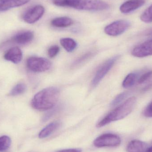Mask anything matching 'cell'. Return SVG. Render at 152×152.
<instances>
[{"instance_id":"5b68a950","label":"cell","mask_w":152,"mask_h":152,"mask_svg":"<svg viewBox=\"0 0 152 152\" xmlns=\"http://www.w3.org/2000/svg\"><path fill=\"white\" fill-rule=\"evenodd\" d=\"M121 143V139L118 136L112 134H105L98 137L94 141V145L97 148L104 147H115Z\"/></svg>"},{"instance_id":"9c48e42d","label":"cell","mask_w":152,"mask_h":152,"mask_svg":"<svg viewBox=\"0 0 152 152\" xmlns=\"http://www.w3.org/2000/svg\"><path fill=\"white\" fill-rule=\"evenodd\" d=\"M134 57L142 58L152 55V39L135 47L132 51Z\"/></svg>"},{"instance_id":"e0dca14e","label":"cell","mask_w":152,"mask_h":152,"mask_svg":"<svg viewBox=\"0 0 152 152\" xmlns=\"http://www.w3.org/2000/svg\"><path fill=\"white\" fill-rule=\"evenodd\" d=\"M60 43L63 48L68 52L73 51L77 46L75 41L70 38H62L61 39Z\"/></svg>"},{"instance_id":"7402d4cb","label":"cell","mask_w":152,"mask_h":152,"mask_svg":"<svg viewBox=\"0 0 152 152\" xmlns=\"http://www.w3.org/2000/svg\"><path fill=\"white\" fill-rule=\"evenodd\" d=\"M94 53L92 52H88L80 56L73 63L72 66L77 67L79 66V65H81L82 63L86 62L88 60L92 58L94 56Z\"/></svg>"},{"instance_id":"8fae6325","label":"cell","mask_w":152,"mask_h":152,"mask_svg":"<svg viewBox=\"0 0 152 152\" xmlns=\"http://www.w3.org/2000/svg\"><path fill=\"white\" fill-rule=\"evenodd\" d=\"M22 52L21 50L17 47H12L7 51L4 54V58L8 61L14 64H18L22 60Z\"/></svg>"},{"instance_id":"30bf717a","label":"cell","mask_w":152,"mask_h":152,"mask_svg":"<svg viewBox=\"0 0 152 152\" xmlns=\"http://www.w3.org/2000/svg\"><path fill=\"white\" fill-rule=\"evenodd\" d=\"M145 0H128L121 5L120 10L122 13H129L142 6Z\"/></svg>"},{"instance_id":"9a60e30c","label":"cell","mask_w":152,"mask_h":152,"mask_svg":"<svg viewBox=\"0 0 152 152\" xmlns=\"http://www.w3.org/2000/svg\"><path fill=\"white\" fill-rule=\"evenodd\" d=\"M51 24L55 27L66 28L71 26L73 24V20L68 17H59L53 19Z\"/></svg>"},{"instance_id":"52a82bcc","label":"cell","mask_w":152,"mask_h":152,"mask_svg":"<svg viewBox=\"0 0 152 152\" xmlns=\"http://www.w3.org/2000/svg\"><path fill=\"white\" fill-rule=\"evenodd\" d=\"M130 26V22L127 20H117L106 26L104 28V32L111 36H118L124 33Z\"/></svg>"},{"instance_id":"3957f363","label":"cell","mask_w":152,"mask_h":152,"mask_svg":"<svg viewBox=\"0 0 152 152\" xmlns=\"http://www.w3.org/2000/svg\"><path fill=\"white\" fill-rule=\"evenodd\" d=\"M136 98L134 96L129 97L122 104L113 110L100 121L96 126L102 127L113 121L122 119L129 115L134 110L136 104Z\"/></svg>"},{"instance_id":"603a6c76","label":"cell","mask_w":152,"mask_h":152,"mask_svg":"<svg viewBox=\"0 0 152 152\" xmlns=\"http://www.w3.org/2000/svg\"><path fill=\"white\" fill-rule=\"evenodd\" d=\"M129 94V92H125L118 95L112 102L110 106L111 107L118 106L126 98L127 96H128Z\"/></svg>"},{"instance_id":"44dd1931","label":"cell","mask_w":152,"mask_h":152,"mask_svg":"<svg viewBox=\"0 0 152 152\" xmlns=\"http://www.w3.org/2000/svg\"><path fill=\"white\" fill-rule=\"evenodd\" d=\"M11 143L10 138L7 136L0 137V152L4 151L10 147Z\"/></svg>"},{"instance_id":"7a4b0ae2","label":"cell","mask_w":152,"mask_h":152,"mask_svg":"<svg viewBox=\"0 0 152 152\" xmlns=\"http://www.w3.org/2000/svg\"><path fill=\"white\" fill-rule=\"evenodd\" d=\"M53 3L58 6L82 10L101 11L109 7L107 3L102 0H53Z\"/></svg>"},{"instance_id":"5bb4252c","label":"cell","mask_w":152,"mask_h":152,"mask_svg":"<svg viewBox=\"0 0 152 152\" xmlns=\"http://www.w3.org/2000/svg\"><path fill=\"white\" fill-rule=\"evenodd\" d=\"M149 147L146 143L139 140H133L129 144L127 152H149Z\"/></svg>"},{"instance_id":"4316f807","label":"cell","mask_w":152,"mask_h":152,"mask_svg":"<svg viewBox=\"0 0 152 152\" xmlns=\"http://www.w3.org/2000/svg\"><path fill=\"white\" fill-rule=\"evenodd\" d=\"M57 152H82V150L80 149H70L61 150Z\"/></svg>"},{"instance_id":"cb8c5ba5","label":"cell","mask_w":152,"mask_h":152,"mask_svg":"<svg viewBox=\"0 0 152 152\" xmlns=\"http://www.w3.org/2000/svg\"><path fill=\"white\" fill-rule=\"evenodd\" d=\"M152 77V70H151L143 74L137 80V82L139 84H142L151 79Z\"/></svg>"},{"instance_id":"484cf974","label":"cell","mask_w":152,"mask_h":152,"mask_svg":"<svg viewBox=\"0 0 152 152\" xmlns=\"http://www.w3.org/2000/svg\"><path fill=\"white\" fill-rule=\"evenodd\" d=\"M144 115L147 118H152V101L145 108Z\"/></svg>"},{"instance_id":"7c38bea8","label":"cell","mask_w":152,"mask_h":152,"mask_svg":"<svg viewBox=\"0 0 152 152\" xmlns=\"http://www.w3.org/2000/svg\"><path fill=\"white\" fill-rule=\"evenodd\" d=\"M34 38V34L30 31H24L17 34L12 38V41L18 45H26L30 43Z\"/></svg>"},{"instance_id":"f1b7e54d","label":"cell","mask_w":152,"mask_h":152,"mask_svg":"<svg viewBox=\"0 0 152 152\" xmlns=\"http://www.w3.org/2000/svg\"><path fill=\"white\" fill-rule=\"evenodd\" d=\"M149 152H152V146L151 147L149 148Z\"/></svg>"},{"instance_id":"ac0fdd59","label":"cell","mask_w":152,"mask_h":152,"mask_svg":"<svg viewBox=\"0 0 152 152\" xmlns=\"http://www.w3.org/2000/svg\"><path fill=\"white\" fill-rule=\"evenodd\" d=\"M137 75L134 73L129 74L125 78L122 83V86L125 88H129L134 85L137 78Z\"/></svg>"},{"instance_id":"ba28073f","label":"cell","mask_w":152,"mask_h":152,"mask_svg":"<svg viewBox=\"0 0 152 152\" xmlns=\"http://www.w3.org/2000/svg\"><path fill=\"white\" fill-rule=\"evenodd\" d=\"M45 13V8L41 5H37L28 9L23 16L24 21L28 24H34L38 21Z\"/></svg>"},{"instance_id":"d4e9b609","label":"cell","mask_w":152,"mask_h":152,"mask_svg":"<svg viewBox=\"0 0 152 152\" xmlns=\"http://www.w3.org/2000/svg\"><path fill=\"white\" fill-rule=\"evenodd\" d=\"M60 48L57 45H53L50 47L48 50V53L49 57L51 58H53L58 55L59 52Z\"/></svg>"},{"instance_id":"83f0119b","label":"cell","mask_w":152,"mask_h":152,"mask_svg":"<svg viewBox=\"0 0 152 152\" xmlns=\"http://www.w3.org/2000/svg\"><path fill=\"white\" fill-rule=\"evenodd\" d=\"M145 35L148 37L152 38V28L148 29L145 32Z\"/></svg>"},{"instance_id":"6da1fadb","label":"cell","mask_w":152,"mask_h":152,"mask_svg":"<svg viewBox=\"0 0 152 152\" xmlns=\"http://www.w3.org/2000/svg\"><path fill=\"white\" fill-rule=\"evenodd\" d=\"M60 91L54 87L42 89L35 95L32 99V107L39 111H45L53 108L58 102Z\"/></svg>"},{"instance_id":"277c9868","label":"cell","mask_w":152,"mask_h":152,"mask_svg":"<svg viewBox=\"0 0 152 152\" xmlns=\"http://www.w3.org/2000/svg\"><path fill=\"white\" fill-rule=\"evenodd\" d=\"M26 64L29 70L36 73L45 72L49 70L51 66L50 61L40 57H30L27 60Z\"/></svg>"},{"instance_id":"d6986e66","label":"cell","mask_w":152,"mask_h":152,"mask_svg":"<svg viewBox=\"0 0 152 152\" xmlns=\"http://www.w3.org/2000/svg\"><path fill=\"white\" fill-rule=\"evenodd\" d=\"M26 90V86L24 83H19L16 85L9 93L10 96H16L25 93Z\"/></svg>"},{"instance_id":"ffe728a7","label":"cell","mask_w":152,"mask_h":152,"mask_svg":"<svg viewBox=\"0 0 152 152\" xmlns=\"http://www.w3.org/2000/svg\"><path fill=\"white\" fill-rule=\"evenodd\" d=\"M140 19L142 21L145 23L152 22V4L142 13Z\"/></svg>"},{"instance_id":"4fadbf2b","label":"cell","mask_w":152,"mask_h":152,"mask_svg":"<svg viewBox=\"0 0 152 152\" xmlns=\"http://www.w3.org/2000/svg\"><path fill=\"white\" fill-rule=\"evenodd\" d=\"M30 0H0V11L20 7L28 3Z\"/></svg>"},{"instance_id":"8992f818","label":"cell","mask_w":152,"mask_h":152,"mask_svg":"<svg viewBox=\"0 0 152 152\" xmlns=\"http://www.w3.org/2000/svg\"><path fill=\"white\" fill-rule=\"evenodd\" d=\"M119 56H116L111 58L106 61L100 66L92 80V86L95 87L100 83V81L111 69L117 60L119 58Z\"/></svg>"},{"instance_id":"2e32d148","label":"cell","mask_w":152,"mask_h":152,"mask_svg":"<svg viewBox=\"0 0 152 152\" xmlns=\"http://www.w3.org/2000/svg\"><path fill=\"white\" fill-rule=\"evenodd\" d=\"M59 125L58 121H54L50 123L41 130L38 135L39 138L43 139L48 137L58 128Z\"/></svg>"}]
</instances>
